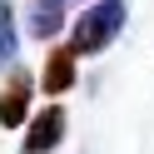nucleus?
<instances>
[{"label": "nucleus", "instance_id": "obj_1", "mask_svg": "<svg viewBox=\"0 0 154 154\" xmlns=\"http://www.w3.org/2000/svg\"><path fill=\"white\" fill-rule=\"evenodd\" d=\"M124 15H129L124 0H94V5H85V15L75 20V30H70V50L80 55V60H85V55H104L114 40H119Z\"/></svg>", "mask_w": 154, "mask_h": 154}, {"label": "nucleus", "instance_id": "obj_2", "mask_svg": "<svg viewBox=\"0 0 154 154\" xmlns=\"http://www.w3.org/2000/svg\"><path fill=\"white\" fill-rule=\"evenodd\" d=\"M65 109L60 104H45L40 114H30L25 119V139H20V154H55L60 149V139H65Z\"/></svg>", "mask_w": 154, "mask_h": 154}, {"label": "nucleus", "instance_id": "obj_3", "mask_svg": "<svg viewBox=\"0 0 154 154\" xmlns=\"http://www.w3.org/2000/svg\"><path fill=\"white\" fill-rule=\"evenodd\" d=\"M30 100H35V75L15 65L10 80H5V90H0V124H5V129H25Z\"/></svg>", "mask_w": 154, "mask_h": 154}, {"label": "nucleus", "instance_id": "obj_4", "mask_svg": "<svg viewBox=\"0 0 154 154\" xmlns=\"http://www.w3.org/2000/svg\"><path fill=\"white\" fill-rule=\"evenodd\" d=\"M75 80H80V55H75L70 45H50V55H45V65H40V90L50 94V100H60V94L75 90Z\"/></svg>", "mask_w": 154, "mask_h": 154}, {"label": "nucleus", "instance_id": "obj_5", "mask_svg": "<svg viewBox=\"0 0 154 154\" xmlns=\"http://www.w3.org/2000/svg\"><path fill=\"white\" fill-rule=\"evenodd\" d=\"M65 5H70V0H30V5H25V30H30L35 40H55V35L65 30Z\"/></svg>", "mask_w": 154, "mask_h": 154}, {"label": "nucleus", "instance_id": "obj_6", "mask_svg": "<svg viewBox=\"0 0 154 154\" xmlns=\"http://www.w3.org/2000/svg\"><path fill=\"white\" fill-rule=\"evenodd\" d=\"M20 55V30H15V0H0V75L15 70Z\"/></svg>", "mask_w": 154, "mask_h": 154}]
</instances>
